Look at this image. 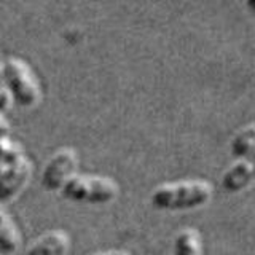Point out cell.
<instances>
[{
  "mask_svg": "<svg viewBox=\"0 0 255 255\" xmlns=\"http://www.w3.org/2000/svg\"><path fill=\"white\" fill-rule=\"evenodd\" d=\"M21 233L13 219L0 209V254L11 255L19 249Z\"/></svg>",
  "mask_w": 255,
  "mask_h": 255,
  "instance_id": "cell-8",
  "label": "cell"
},
{
  "mask_svg": "<svg viewBox=\"0 0 255 255\" xmlns=\"http://www.w3.org/2000/svg\"><path fill=\"white\" fill-rule=\"evenodd\" d=\"M11 93L8 90V86L5 83V78H3V72H2V64H0V114H3L5 110H8L11 107Z\"/></svg>",
  "mask_w": 255,
  "mask_h": 255,
  "instance_id": "cell-12",
  "label": "cell"
},
{
  "mask_svg": "<svg viewBox=\"0 0 255 255\" xmlns=\"http://www.w3.org/2000/svg\"><path fill=\"white\" fill-rule=\"evenodd\" d=\"M24 158V150L18 142L8 137H0V164L11 166Z\"/></svg>",
  "mask_w": 255,
  "mask_h": 255,
  "instance_id": "cell-11",
  "label": "cell"
},
{
  "mask_svg": "<svg viewBox=\"0 0 255 255\" xmlns=\"http://www.w3.org/2000/svg\"><path fill=\"white\" fill-rule=\"evenodd\" d=\"M70 238L62 230H51L32 243L27 255H67Z\"/></svg>",
  "mask_w": 255,
  "mask_h": 255,
  "instance_id": "cell-7",
  "label": "cell"
},
{
  "mask_svg": "<svg viewBox=\"0 0 255 255\" xmlns=\"http://www.w3.org/2000/svg\"><path fill=\"white\" fill-rule=\"evenodd\" d=\"M246 5H247V8L255 14V0H246Z\"/></svg>",
  "mask_w": 255,
  "mask_h": 255,
  "instance_id": "cell-15",
  "label": "cell"
},
{
  "mask_svg": "<svg viewBox=\"0 0 255 255\" xmlns=\"http://www.w3.org/2000/svg\"><path fill=\"white\" fill-rule=\"evenodd\" d=\"M32 169H34V164L26 156L6 167V172L0 179V203L11 201L19 195V191L27 185Z\"/></svg>",
  "mask_w": 255,
  "mask_h": 255,
  "instance_id": "cell-5",
  "label": "cell"
},
{
  "mask_svg": "<svg viewBox=\"0 0 255 255\" xmlns=\"http://www.w3.org/2000/svg\"><path fill=\"white\" fill-rule=\"evenodd\" d=\"M6 167L8 166H3V164H0V179H2V175L6 172Z\"/></svg>",
  "mask_w": 255,
  "mask_h": 255,
  "instance_id": "cell-16",
  "label": "cell"
},
{
  "mask_svg": "<svg viewBox=\"0 0 255 255\" xmlns=\"http://www.w3.org/2000/svg\"><path fill=\"white\" fill-rule=\"evenodd\" d=\"M212 198V185L206 180L163 183L151 193V204L161 211H188L206 206Z\"/></svg>",
  "mask_w": 255,
  "mask_h": 255,
  "instance_id": "cell-1",
  "label": "cell"
},
{
  "mask_svg": "<svg viewBox=\"0 0 255 255\" xmlns=\"http://www.w3.org/2000/svg\"><path fill=\"white\" fill-rule=\"evenodd\" d=\"M174 255H203V239L195 228H185L174 241Z\"/></svg>",
  "mask_w": 255,
  "mask_h": 255,
  "instance_id": "cell-10",
  "label": "cell"
},
{
  "mask_svg": "<svg viewBox=\"0 0 255 255\" xmlns=\"http://www.w3.org/2000/svg\"><path fill=\"white\" fill-rule=\"evenodd\" d=\"M62 196L74 201L90 204H106L114 201L120 193V187L114 179L102 175H74L61 188Z\"/></svg>",
  "mask_w": 255,
  "mask_h": 255,
  "instance_id": "cell-3",
  "label": "cell"
},
{
  "mask_svg": "<svg viewBox=\"0 0 255 255\" xmlns=\"http://www.w3.org/2000/svg\"><path fill=\"white\" fill-rule=\"evenodd\" d=\"M93 255H129V254L123 252V251H107V252H99V254H93Z\"/></svg>",
  "mask_w": 255,
  "mask_h": 255,
  "instance_id": "cell-14",
  "label": "cell"
},
{
  "mask_svg": "<svg viewBox=\"0 0 255 255\" xmlns=\"http://www.w3.org/2000/svg\"><path fill=\"white\" fill-rule=\"evenodd\" d=\"M5 83L14 102L22 107H34L42 99L40 83L30 66L19 58H8L2 64Z\"/></svg>",
  "mask_w": 255,
  "mask_h": 255,
  "instance_id": "cell-2",
  "label": "cell"
},
{
  "mask_svg": "<svg viewBox=\"0 0 255 255\" xmlns=\"http://www.w3.org/2000/svg\"><path fill=\"white\" fill-rule=\"evenodd\" d=\"M78 153L70 147L61 148L46 163L42 172V185L48 191L61 190L69 179H72L78 171Z\"/></svg>",
  "mask_w": 255,
  "mask_h": 255,
  "instance_id": "cell-4",
  "label": "cell"
},
{
  "mask_svg": "<svg viewBox=\"0 0 255 255\" xmlns=\"http://www.w3.org/2000/svg\"><path fill=\"white\" fill-rule=\"evenodd\" d=\"M255 179V164L251 159H238L228 167V171L222 177V187L228 193H239L247 188Z\"/></svg>",
  "mask_w": 255,
  "mask_h": 255,
  "instance_id": "cell-6",
  "label": "cell"
},
{
  "mask_svg": "<svg viewBox=\"0 0 255 255\" xmlns=\"http://www.w3.org/2000/svg\"><path fill=\"white\" fill-rule=\"evenodd\" d=\"M8 134H10V123L0 114V137H8Z\"/></svg>",
  "mask_w": 255,
  "mask_h": 255,
  "instance_id": "cell-13",
  "label": "cell"
},
{
  "mask_svg": "<svg viewBox=\"0 0 255 255\" xmlns=\"http://www.w3.org/2000/svg\"><path fill=\"white\" fill-rule=\"evenodd\" d=\"M231 155L236 159H251L255 155V123L238 131L231 140Z\"/></svg>",
  "mask_w": 255,
  "mask_h": 255,
  "instance_id": "cell-9",
  "label": "cell"
}]
</instances>
